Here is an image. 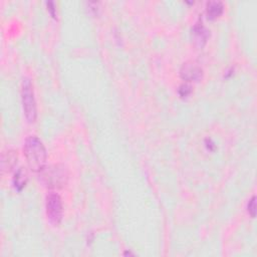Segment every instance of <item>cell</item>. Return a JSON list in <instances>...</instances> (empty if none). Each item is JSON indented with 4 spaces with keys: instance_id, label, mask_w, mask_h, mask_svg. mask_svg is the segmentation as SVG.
Here are the masks:
<instances>
[{
    "instance_id": "obj_1",
    "label": "cell",
    "mask_w": 257,
    "mask_h": 257,
    "mask_svg": "<svg viewBox=\"0 0 257 257\" xmlns=\"http://www.w3.org/2000/svg\"><path fill=\"white\" fill-rule=\"evenodd\" d=\"M25 155L33 172H41L46 168L48 153L46 147L37 137L29 136L25 143Z\"/></svg>"
},
{
    "instance_id": "obj_2",
    "label": "cell",
    "mask_w": 257,
    "mask_h": 257,
    "mask_svg": "<svg viewBox=\"0 0 257 257\" xmlns=\"http://www.w3.org/2000/svg\"><path fill=\"white\" fill-rule=\"evenodd\" d=\"M21 100H23L24 112L26 120L30 124L34 123L37 117L36 103L34 98L33 85L29 78H26L23 81V87H21Z\"/></svg>"
},
{
    "instance_id": "obj_3",
    "label": "cell",
    "mask_w": 257,
    "mask_h": 257,
    "mask_svg": "<svg viewBox=\"0 0 257 257\" xmlns=\"http://www.w3.org/2000/svg\"><path fill=\"white\" fill-rule=\"evenodd\" d=\"M40 177L44 184L49 188H59L67 182V171L59 165L45 168L40 172Z\"/></svg>"
},
{
    "instance_id": "obj_4",
    "label": "cell",
    "mask_w": 257,
    "mask_h": 257,
    "mask_svg": "<svg viewBox=\"0 0 257 257\" xmlns=\"http://www.w3.org/2000/svg\"><path fill=\"white\" fill-rule=\"evenodd\" d=\"M47 215L51 224L58 226L62 219V202L56 193H50L46 202Z\"/></svg>"
},
{
    "instance_id": "obj_5",
    "label": "cell",
    "mask_w": 257,
    "mask_h": 257,
    "mask_svg": "<svg viewBox=\"0 0 257 257\" xmlns=\"http://www.w3.org/2000/svg\"><path fill=\"white\" fill-rule=\"evenodd\" d=\"M180 77L186 81H199L203 77V70L194 62H186L180 70Z\"/></svg>"
},
{
    "instance_id": "obj_6",
    "label": "cell",
    "mask_w": 257,
    "mask_h": 257,
    "mask_svg": "<svg viewBox=\"0 0 257 257\" xmlns=\"http://www.w3.org/2000/svg\"><path fill=\"white\" fill-rule=\"evenodd\" d=\"M191 37L192 41L194 42V45L197 48L202 49L206 45L208 38L210 37V31L203 25L198 24L192 28Z\"/></svg>"
},
{
    "instance_id": "obj_7",
    "label": "cell",
    "mask_w": 257,
    "mask_h": 257,
    "mask_svg": "<svg viewBox=\"0 0 257 257\" xmlns=\"http://www.w3.org/2000/svg\"><path fill=\"white\" fill-rule=\"evenodd\" d=\"M223 3L220 1H210L207 3L206 6V13L207 17L210 20H214L218 18L223 13Z\"/></svg>"
},
{
    "instance_id": "obj_8",
    "label": "cell",
    "mask_w": 257,
    "mask_h": 257,
    "mask_svg": "<svg viewBox=\"0 0 257 257\" xmlns=\"http://www.w3.org/2000/svg\"><path fill=\"white\" fill-rule=\"evenodd\" d=\"M17 162V156L13 151H7L2 154V159H1V169L2 173L4 172H9L11 169L15 166Z\"/></svg>"
},
{
    "instance_id": "obj_9",
    "label": "cell",
    "mask_w": 257,
    "mask_h": 257,
    "mask_svg": "<svg viewBox=\"0 0 257 257\" xmlns=\"http://www.w3.org/2000/svg\"><path fill=\"white\" fill-rule=\"evenodd\" d=\"M27 183V175L23 169H19L15 173V176L13 178V185L16 190L21 191L23 190Z\"/></svg>"
},
{
    "instance_id": "obj_10",
    "label": "cell",
    "mask_w": 257,
    "mask_h": 257,
    "mask_svg": "<svg viewBox=\"0 0 257 257\" xmlns=\"http://www.w3.org/2000/svg\"><path fill=\"white\" fill-rule=\"evenodd\" d=\"M179 95L181 98H187L191 93H192V87L190 84L187 83H183L180 85L179 91H178Z\"/></svg>"
},
{
    "instance_id": "obj_11",
    "label": "cell",
    "mask_w": 257,
    "mask_h": 257,
    "mask_svg": "<svg viewBox=\"0 0 257 257\" xmlns=\"http://www.w3.org/2000/svg\"><path fill=\"white\" fill-rule=\"evenodd\" d=\"M247 211L249 213V215L254 218L255 215H256V198L255 196H253L249 202H248V205H247Z\"/></svg>"
},
{
    "instance_id": "obj_12",
    "label": "cell",
    "mask_w": 257,
    "mask_h": 257,
    "mask_svg": "<svg viewBox=\"0 0 257 257\" xmlns=\"http://www.w3.org/2000/svg\"><path fill=\"white\" fill-rule=\"evenodd\" d=\"M48 4V7H49V10L51 12V14L55 17V8H54V5H53V2H47Z\"/></svg>"
}]
</instances>
